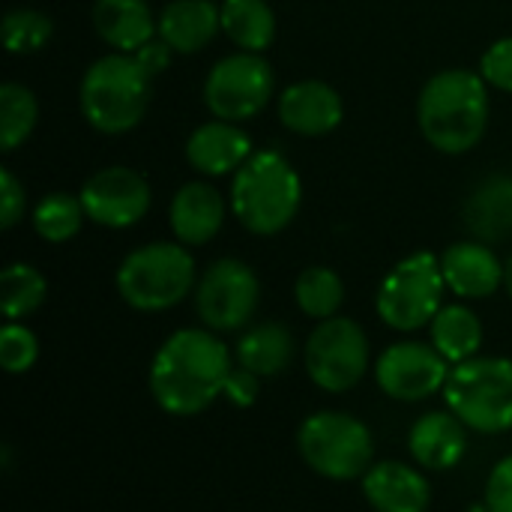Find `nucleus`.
Segmentation results:
<instances>
[{
  "mask_svg": "<svg viewBox=\"0 0 512 512\" xmlns=\"http://www.w3.org/2000/svg\"><path fill=\"white\" fill-rule=\"evenodd\" d=\"M231 351L210 330H177L156 351L150 366V393L174 417H192L225 393L231 378Z\"/></svg>",
  "mask_w": 512,
  "mask_h": 512,
  "instance_id": "nucleus-1",
  "label": "nucleus"
},
{
  "mask_svg": "<svg viewBox=\"0 0 512 512\" xmlns=\"http://www.w3.org/2000/svg\"><path fill=\"white\" fill-rule=\"evenodd\" d=\"M417 120L426 141L450 156L480 144L489 123V90L480 72L444 69L432 75L417 99Z\"/></svg>",
  "mask_w": 512,
  "mask_h": 512,
  "instance_id": "nucleus-2",
  "label": "nucleus"
},
{
  "mask_svg": "<svg viewBox=\"0 0 512 512\" xmlns=\"http://www.w3.org/2000/svg\"><path fill=\"white\" fill-rule=\"evenodd\" d=\"M303 201V183L291 162L276 150H261L234 171L231 210L252 234L270 237L285 231Z\"/></svg>",
  "mask_w": 512,
  "mask_h": 512,
  "instance_id": "nucleus-3",
  "label": "nucleus"
},
{
  "mask_svg": "<svg viewBox=\"0 0 512 512\" xmlns=\"http://www.w3.org/2000/svg\"><path fill=\"white\" fill-rule=\"evenodd\" d=\"M153 75L135 54H105L81 78L78 102L84 120L102 135H120L141 123L150 102Z\"/></svg>",
  "mask_w": 512,
  "mask_h": 512,
  "instance_id": "nucleus-4",
  "label": "nucleus"
},
{
  "mask_svg": "<svg viewBox=\"0 0 512 512\" xmlns=\"http://www.w3.org/2000/svg\"><path fill=\"white\" fill-rule=\"evenodd\" d=\"M447 408L480 435L512 429V360L474 357L450 369L444 384Z\"/></svg>",
  "mask_w": 512,
  "mask_h": 512,
  "instance_id": "nucleus-5",
  "label": "nucleus"
},
{
  "mask_svg": "<svg viewBox=\"0 0 512 512\" xmlns=\"http://www.w3.org/2000/svg\"><path fill=\"white\" fill-rule=\"evenodd\" d=\"M192 285L195 261L183 243H147L117 270V291L138 312H165L186 300Z\"/></svg>",
  "mask_w": 512,
  "mask_h": 512,
  "instance_id": "nucleus-6",
  "label": "nucleus"
},
{
  "mask_svg": "<svg viewBox=\"0 0 512 512\" xmlns=\"http://www.w3.org/2000/svg\"><path fill=\"white\" fill-rule=\"evenodd\" d=\"M303 462L327 480H357L372 468V432L351 414L318 411L303 420L297 432Z\"/></svg>",
  "mask_w": 512,
  "mask_h": 512,
  "instance_id": "nucleus-7",
  "label": "nucleus"
},
{
  "mask_svg": "<svg viewBox=\"0 0 512 512\" xmlns=\"http://www.w3.org/2000/svg\"><path fill=\"white\" fill-rule=\"evenodd\" d=\"M444 288L441 258L432 252H414L384 276L378 288V315L393 330H420L441 312Z\"/></svg>",
  "mask_w": 512,
  "mask_h": 512,
  "instance_id": "nucleus-8",
  "label": "nucleus"
},
{
  "mask_svg": "<svg viewBox=\"0 0 512 512\" xmlns=\"http://www.w3.org/2000/svg\"><path fill=\"white\" fill-rule=\"evenodd\" d=\"M306 372L327 393L354 390L369 369V339L351 318H327L306 339Z\"/></svg>",
  "mask_w": 512,
  "mask_h": 512,
  "instance_id": "nucleus-9",
  "label": "nucleus"
},
{
  "mask_svg": "<svg viewBox=\"0 0 512 512\" xmlns=\"http://www.w3.org/2000/svg\"><path fill=\"white\" fill-rule=\"evenodd\" d=\"M273 96V69L255 51H237L213 63L204 81V102L216 120H249Z\"/></svg>",
  "mask_w": 512,
  "mask_h": 512,
  "instance_id": "nucleus-10",
  "label": "nucleus"
},
{
  "mask_svg": "<svg viewBox=\"0 0 512 512\" xmlns=\"http://www.w3.org/2000/svg\"><path fill=\"white\" fill-rule=\"evenodd\" d=\"M258 297H261V285L255 270L237 258H222L210 264L207 273L201 276L195 291V306H198V318L210 330L228 333L252 321L258 309Z\"/></svg>",
  "mask_w": 512,
  "mask_h": 512,
  "instance_id": "nucleus-11",
  "label": "nucleus"
},
{
  "mask_svg": "<svg viewBox=\"0 0 512 512\" xmlns=\"http://www.w3.org/2000/svg\"><path fill=\"white\" fill-rule=\"evenodd\" d=\"M450 378V363L423 342H396L375 363L378 387L399 402H423L444 390Z\"/></svg>",
  "mask_w": 512,
  "mask_h": 512,
  "instance_id": "nucleus-12",
  "label": "nucleus"
},
{
  "mask_svg": "<svg viewBox=\"0 0 512 512\" xmlns=\"http://www.w3.org/2000/svg\"><path fill=\"white\" fill-rule=\"evenodd\" d=\"M87 219L102 228H132L150 210V183L123 165H111L87 177L78 192Z\"/></svg>",
  "mask_w": 512,
  "mask_h": 512,
  "instance_id": "nucleus-13",
  "label": "nucleus"
},
{
  "mask_svg": "<svg viewBox=\"0 0 512 512\" xmlns=\"http://www.w3.org/2000/svg\"><path fill=\"white\" fill-rule=\"evenodd\" d=\"M342 96L324 81H297L279 96V120L306 138L333 132L342 123Z\"/></svg>",
  "mask_w": 512,
  "mask_h": 512,
  "instance_id": "nucleus-14",
  "label": "nucleus"
},
{
  "mask_svg": "<svg viewBox=\"0 0 512 512\" xmlns=\"http://www.w3.org/2000/svg\"><path fill=\"white\" fill-rule=\"evenodd\" d=\"M441 273H444L447 288L462 300L492 297L504 285V264L480 240L450 246L441 255Z\"/></svg>",
  "mask_w": 512,
  "mask_h": 512,
  "instance_id": "nucleus-15",
  "label": "nucleus"
},
{
  "mask_svg": "<svg viewBox=\"0 0 512 512\" xmlns=\"http://www.w3.org/2000/svg\"><path fill=\"white\" fill-rule=\"evenodd\" d=\"M252 156V138L231 120H210L198 126L186 141V159L207 177H225L240 171Z\"/></svg>",
  "mask_w": 512,
  "mask_h": 512,
  "instance_id": "nucleus-16",
  "label": "nucleus"
},
{
  "mask_svg": "<svg viewBox=\"0 0 512 512\" xmlns=\"http://www.w3.org/2000/svg\"><path fill=\"white\" fill-rule=\"evenodd\" d=\"M363 495L378 512H426L429 480L405 462H378L363 474Z\"/></svg>",
  "mask_w": 512,
  "mask_h": 512,
  "instance_id": "nucleus-17",
  "label": "nucleus"
},
{
  "mask_svg": "<svg viewBox=\"0 0 512 512\" xmlns=\"http://www.w3.org/2000/svg\"><path fill=\"white\" fill-rule=\"evenodd\" d=\"M168 222L183 246H204L213 240L225 222V201L210 183H186L171 198Z\"/></svg>",
  "mask_w": 512,
  "mask_h": 512,
  "instance_id": "nucleus-18",
  "label": "nucleus"
},
{
  "mask_svg": "<svg viewBox=\"0 0 512 512\" xmlns=\"http://www.w3.org/2000/svg\"><path fill=\"white\" fill-rule=\"evenodd\" d=\"M465 423L453 411H435L420 417L408 432V450L417 465L429 471H450L468 450Z\"/></svg>",
  "mask_w": 512,
  "mask_h": 512,
  "instance_id": "nucleus-19",
  "label": "nucleus"
},
{
  "mask_svg": "<svg viewBox=\"0 0 512 512\" xmlns=\"http://www.w3.org/2000/svg\"><path fill=\"white\" fill-rule=\"evenodd\" d=\"M159 39L171 45L177 54H195L213 42L222 30V12L210 0H171L159 21Z\"/></svg>",
  "mask_w": 512,
  "mask_h": 512,
  "instance_id": "nucleus-20",
  "label": "nucleus"
},
{
  "mask_svg": "<svg viewBox=\"0 0 512 512\" xmlns=\"http://www.w3.org/2000/svg\"><path fill=\"white\" fill-rule=\"evenodd\" d=\"M93 27L111 48L135 54L141 45L159 36L153 12L144 0H96Z\"/></svg>",
  "mask_w": 512,
  "mask_h": 512,
  "instance_id": "nucleus-21",
  "label": "nucleus"
},
{
  "mask_svg": "<svg viewBox=\"0 0 512 512\" xmlns=\"http://www.w3.org/2000/svg\"><path fill=\"white\" fill-rule=\"evenodd\" d=\"M465 225L486 243L512 237V177L495 174L471 192L465 204Z\"/></svg>",
  "mask_w": 512,
  "mask_h": 512,
  "instance_id": "nucleus-22",
  "label": "nucleus"
},
{
  "mask_svg": "<svg viewBox=\"0 0 512 512\" xmlns=\"http://www.w3.org/2000/svg\"><path fill=\"white\" fill-rule=\"evenodd\" d=\"M237 360H240V369H246L258 378H273V375L285 372V366L294 360V336L288 333V327H282L276 321L258 324L240 336Z\"/></svg>",
  "mask_w": 512,
  "mask_h": 512,
  "instance_id": "nucleus-23",
  "label": "nucleus"
},
{
  "mask_svg": "<svg viewBox=\"0 0 512 512\" xmlns=\"http://www.w3.org/2000/svg\"><path fill=\"white\" fill-rule=\"evenodd\" d=\"M429 327H432L435 351L453 366L474 360L483 345V324H480L477 312L468 306H459V303L441 306V312L432 318Z\"/></svg>",
  "mask_w": 512,
  "mask_h": 512,
  "instance_id": "nucleus-24",
  "label": "nucleus"
},
{
  "mask_svg": "<svg viewBox=\"0 0 512 512\" xmlns=\"http://www.w3.org/2000/svg\"><path fill=\"white\" fill-rule=\"evenodd\" d=\"M222 30L240 51L261 54L276 39V15L264 0H222Z\"/></svg>",
  "mask_w": 512,
  "mask_h": 512,
  "instance_id": "nucleus-25",
  "label": "nucleus"
},
{
  "mask_svg": "<svg viewBox=\"0 0 512 512\" xmlns=\"http://www.w3.org/2000/svg\"><path fill=\"white\" fill-rule=\"evenodd\" d=\"M39 120V105L36 96L15 81H6L0 87V147L3 153H12L15 147H21L33 126Z\"/></svg>",
  "mask_w": 512,
  "mask_h": 512,
  "instance_id": "nucleus-26",
  "label": "nucleus"
},
{
  "mask_svg": "<svg viewBox=\"0 0 512 512\" xmlns=\"http://www.w3.org/2000/svg\"><path fill=\"white\" fill-rule=\"evenodd\" d=\"M48 294L45 276L30 264H9L0 273V309L9 321L33 315Z\"/></svg>",
  "mask_w": 512,
  "mask_h": 512,
  "instance_id": "nucleus-27",
  "label": "nucleus"
},
{
  "mask_svg": "<svg viewBox=\"0 0 512 512\" xmlns=\"http://www.w3.org/2000/svg\"><path fill=\"white\" fill-rule=\"evenodd\" d=\"M294 297H297V306L303 315L327 321L339 312V306L345 300V285L336 276V270H330V267H306L297 276Z\"/></svg>",
  "mask_w": 512,
  "mask_h": 512,
  "instance_id": "nucleus-28",
  "label": "nucleus"
},
{
  "mask_svg": "<svg viewBox=\"0 0 512 512\" xmlns=\"http://www.w3.org/2000/svg\"><path fill=\"white\" fill-rule=\"evenodd\" d=\"M87 219L81 198L69 192H51L45 195L33 210V228L48 243H66L81 231V222Z\"/></svg>",
  "mask_w": 512,
  "mask_h": 512,
  "instance_id": "nucleus-29",
  "label": "nucleus"
},
{
  "mask_svg": "<svg viewBox=\"0 0 512 512\" xmlns=\"http://www.w3.org/2000/svg\"><path fill=\"white\" fill-rule=\"evenodd\" d=\"M51 39V18L36 9H12L3 18V45L9 54H33Z\"/></svg>",
  "mask_w": 512,
  "mask_h": 512,
  "instance_id": "nucleus-30",
  "label": "nucleus"
},
{
  "mask_svg": "<svg viewBox=\"0 0 512 512\" xmlns=\"http://www.w3.org/2000/svg\"><path fill=\"white\" fill-rule=\"evenodd\" d=\"M39 357V342L36 336L24 327V324H15L9 321L3 330H0V366L9 372V375H21L27 372Z\"/></svg>",
  "mask_w": 512,
  "mask_h": 512,
  "instance_id": "nucleus-31",
  "label": "nucleus"
},
{
  "mask_svg": "<svg viewBox=\"0 0 512 512\" xmlns=\"http://www.w3.org/2000/svg\"><path fill=\"white\" fill-rule=\"evenodd\" d=\"M480 75L486 84L512 93V36L492 42L480 60Z\"/></svg>",
  "mask_w": 512,
  "mask_h": 512,
  "instance_id": "nucleus-32",
  "label": "nucleus"
},
{
  "mask_svg": "<svg viewBox=\"0 0 512 512\" xmlns=\"http://www.w3.org/2000/svg\"><path fill=\"white\" fill-rule=\"evenodd\" d=\"M486 510L512 512V456L501 459L486 480Z\"/></svg>",
  "mask_w": 512,
  "mask_h": 512,
  "instance_id": "nucleus-33",
  "label": "nucleus"
},
{
  "mask_svg": "<svg viewBox=\"0 0 512 512\" xmlns=\"http://www.w3.org/2000/svg\"><path fill=\"white\" fill-rule=\"evenodd\" d=\"M24 186L18 183V177L12 171H0V228H12L21 216H24Z\"/></svg>",
  "mask_w": 512,
  "mask_h": 512,
  "instance_id": "nucleus-34",
  "label": "nucleus"
},
{
  "mask_svg": "<svg viewBox=\"0 0 512 512\" xmlns=\"http://www.w3.org/2000/svg\"><path fill=\"white\" fill-rule=\"evenodd\" d=\"M225 396L237 408L255 405V399H258V375H252L246 369H234L231 378H228V384H225Z\"/></svg>",
  "mask_w": 512,
  "mask_h": 512,
  "instance_id": "nucleus-35",
  "label": "nucleus"
},
{
  "mask_svg": "<svg viewBox=\"0 0 512 512\" xmlns=\"http://www.w3.org/2000/svg\"><path fill=\"white\" fill-rule=\"evenodd\" d=\"M135 57L141 60V66L150 72V75H159L168 63H171V45L165 39H150L147 45H141L135 51Z\"/></svg>",
  "mask_w": 512,
  "mask_h": 512,
  "instance_id": "nucleus-36",
  "label": "nucleus"
},
{
  "mask_svg": "<svg viewBox=\"0 0 512 512\" xmlns=\"http://www.w3.org/2000/svg\"><path fill=\"white\" fill-rule=\"evenodd\" d=\"M504 288H507V294L512 297V255L507 258V264H504Z\"/></svg>",
  "mask_w": 512,
  "mask_h": 512,
  "instance_id": "nucleus-37",
  "label": "nucleus"
}]
</instances>
